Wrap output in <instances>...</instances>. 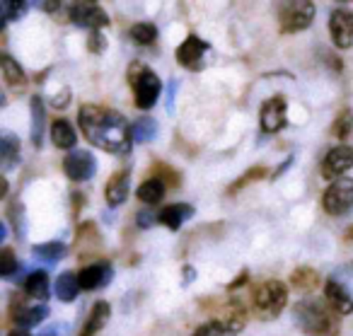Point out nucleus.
<instances>
[{
  "mask_svg": "<svg viewBox=\"0 0 353 336\" xmlns=\"http://www.w3.org/2000/svg\"><path fill=\"white\" fill-rule=\"evenodd\" d=\"M63 170H65V175H68V179L88 181V179H92V175L97 172V162H94L90 150H73V152H68V157L63 160Z\"/></svg>",
  "mask_w": 353,
  "mask_h": 336,
  "instance_id": "8",
  "label": "nucleus"
},
{
  "mask_svg": "<svg viewBox=\"0 0 353 336\" xmlns=\"http://www.w3.org/2000/svg\"><path fill=\"white\" fill-rule=\"evenodd\" d=\"M128 78L133 85V99H136L138 109H150L152 104L160 99L162 95V80L152 73L148 66L143 63H131L128 68Z\"/></svg>",
  "mask_w": 353,
  "mask_h": 336,
  "instance_id": "4",
  "label": "nucleus"
},
{
  "mask_svg": "<svg viewBox=\"0 0 353 336\" xmlns=\"http://www.w3.org/2000/svg\"><path fill=\"white\" fill-rule=\"evenodd\" d=\"M109 315H112V310H109V302H104V300L94 302L92 310H90L88 322H85L83 331H80V336H94L99 329H104V324L109 322Z\"/></svg>",
  "mask_w": 353,
  "mask_h": 336,
  "instance_id": "19",
  "label": "nucleus"
},
{
  "mask_svg": "<svg viewBox=\"0 0 353 336\" xmlns=\"http://www.w3.org/2000/svg\"><path fill=\"white\" fill-rule=\"evenodd\" d=\"M245 319H247V312L245 307L240 305V300H232V305L225 310V317H223V324L228 326L230 334H237V331L245 326Z\"/></svg>",
  "mask_w": 353,
  "mask_h": 336,
  "instance_id": "29",
  "label": "nucleus"
},
{
  "mask_svg": "<svg viewBox=\"0 0 353 336\" xmlns=\"http://www.w3.org/2000/svg\"><path fill=\"white\" fill-rule=\"evenodd\" d=\"M88 3H92V0H44V8L54 20L73 22L78 10L83 6H88Z\"/></svg>",
  "mask_w": 353,
  "mask_h": 336,
  "instance_id": "17",
  "label": "nucleus"
},
{
  "mask_svg": "<svg viewBox=\"0 0 353 336\" xmlns=\"http://www.w3.org/2000/svg\"><path fill=\"white\" fill-rule=\"evenodd\" d=\"M128 191H131V172L121 170L117 175H112V179L107 181L104 196H107L109 206H119L128 199Z\"/></svg>",
  "mask_w": 353,
  "mask_h": 336,
  "instance_id": "13",
  "label": "nucleus"
},
{
  "mask_svg": "<svg viewBox=\"0 0 353 336\" xmlns=\"http://www.w3.org/2000/svg\"><path fill=\"white\" fill-rule=\"evenodd\" d=\"M353 167V148L351 146H336L327 152L322 162V175L324 179H339L343 172Z\"/></svg>",
  "mask_w": 353,
  "mask_h": 336,
  "instance_id": "9",
  "label": "nucleus"
},
{
  "mask_svg": "<svg viewBox=\"0 0 353 336\" xmlns=\"http://www.w3.org/2000/svg\"><path fill=\"white\" fill-rule=\"evenodd\" d=\"M334 3H353V0H334Z\"/></svg>",
  "mask_w": 353,
  "mask_h": 336,
  "instance_id": "45",
  "label": "nucleus"
},
{
  "mask_svg": "<svg viewBox=\"0 0 353 336\" xmlns=\"http://www.w3.org/2000/svg\"><path fill=\"white\" fill-rule=\"evenodd\" d=\"M194 215V206L189 204H172L157 213V223H162L167 230H179L184 225V220H189Z\"/></svg>",
  "mask_w": 353,
  "mask_h": 336,
  "instance_id": "15",
  "label": "nucleus"
},
{
  "mask_svg": "<svg viewBox=\"0 0 353 336\" xmlns=\"http://www.w3.org/2000/svg\"><path fill=\"white\" fill-rule=\"evenodd\" d=\"M78 123L83 128V136L88 138L92 146L102 148L114 155H126L131 152L133 146V126L117 114L114 109L107 107H94V104H85L78 114Z\"/></svg>",
  "mask_w": 353,
  "mask_h": 336,
  "instance_id": "1",
  "label": "nucleus"
},
{
  "mask_svg": "<svg viewBox=\"0 0 353 336\" xmlns=\"http://www.w3.org/2000/svg\"><path fill=\"white\" fill-rule=\"evenodd\" d=\"M112 273L114 271L107 261H97V264L85 266L83 271L78 273V278H80L83 290H97V288H104L109 281H112Z\"/></svg>",
  "mask_w": 353,
  "mask_h": 336,
  "instance_id": "12",
  "label": "nucleus"
},
{
  "mask_svg": "<svg viewBox=\"0 0 353 336\" xmlns=\"http://www.w3.org/2000/svg\"><path fill=\"white\" fill-rule=\"evenodd\" d=\"M276 17L283 34L303 32L314 20V3L312 0H276Z\"/></svg>",
  "mask_w": 353,
  "mask_h": 336,
  "instance_id": "3",
  "label": "nucleus"
},
{
  "mask_svg": "<svg viewBox=\"0 0 353 336\" xmlns=\"http://www.w3.org/2000/svg\"><path fill=\"white\" fill-rule=\"evenodd\" d=\"M51 141L61 150H70V148H75L78 136H75V128L65 119H61V121H54V126H51Z\"/></svg>",
  "mask_w": 353,
  "mask_h": 336,
  "instance_id": "23",
  "label": "nucleus"
},
{
  "mask_svg": "<svg viewBox=\"0 0 353 336\" xmlns=\"http://www.w3.org/2000/svg\"><path fill=\"white\" fill-rule=\"evenodd\" d=\"M32 146L41 148L44 143V123H46V112L41 97H32Z\"/></svg>",
  "mask_w": 353,
  "mask_h": 336,
  "instance_id": "21",
  "label": "nucleus"
},
{
  "mask_svg": "<svg viewBox=\"0 0 353 336\" xmlns=\"http://www.w3.org/2000/svg\"><path fill=\"white\" fill-rule=\"evenodd\" d=\"M80 290H83V286H80V278L73 271H65L56 278V295H59V300L63 302L75 300Z\"/></svg>",
  "mask_w": 353,
  "mask_h": 336,
  "instance_id": "22",
  "label": "nucleus"
},
{
  "mask_svg": "<svg viewBox=\"0 0 353 336\" xmlns=\"http://www.w3.org/2000/svg\"><path fill=\"white\" fill-rule=\"evenodd\" d=\"M259 123L264 133H276L281 128H285L288 119H285V99L283 97H271L261 104Z\"/></svg>",
  "mask_w": 353,
  "mask_h": 336,
  "instance_id": "10",
  "label": "nucleus"
},
{
  "mask_svg": "<svg viewBox=\"0 0 353 336\" xmlns=\"http://www.w3.org/2000/svg\"><path fill=\"white\" fill-rule=\"evenodd\" d=\"M155 220H157L155 213H148V210H141V213H138V225H141V228H150Z\"/></svg>",
  "mask_w": 353,
  "mask_h": 336,
  "instance_id": "38",
  "label": "nucleus"
},
{
  "mask_svg": "<svg viewBox=\"0 0 353 336\" xmlns=\"http://www.w3.org/2000/svg\"><path fill=\"white\" fill-rule=\"evenodd\" d=\"M155 133H157L155 119H150V117L136 119V123H133V141H136V143H148V141H152V138H155Z\"/></svg>",
  "mask_w": 353,
  "mask_h": 336,
  "instance_id": "30",
  "label": "nucleus"
},
{
  "mask_svg": "<svg viewBox=\"0 0 353 336\" xmlns=\"http://www.w3.org/2000/svg\"><path fill=\"white\" fill-rule=\"evenodd\" d=\"M324 297H327V302L339 312V315H351L353 312V297L348 295L346 288H343L339 281H334V278L327 281V286H324Z\"/></svg>",
  "mask_w": 353,
  "mask_h": 336,
  "instance_id": "16",
  "label": "nucleus"
},
{
  "mask_svg": "<svg viewBox=\"0 0 353 336\" xmlns=\"http://www.w3.org/2000/svg\"><path fill=\"white\" fill-rule=\"evenodd\" d=\"M288 302V290L281 281H264L254 290V310L261 319H274L283 312Z\"/></svg>",
  "mask_w": 353,
  "mask_h": 336,
  "instance_id": "5",
  "label": "nucleus"
},
{
  "mask_svg": "<svg viewBox=\"0 0 353 336\" xmlns=\"http://www.w3.org/2000/svg\"><path fill=\"white\" fill-rule=\"evenodd\" d=\"M3 80H6L8 88H22L27 83L25 78V70L17 61H12L10 56H3Z\"/></svg>",
  "mask_w": 353,
  "mask_h": 336,
  "instance_id": "26",
  "label": "nucleus"
},
{
  "mask_svg": "<svg viewBox=\"0 0 353 336\" xmlns=\"http://www.w3.org/2000/svg\"><path fill=\"white\" fill-rule=\"evenodd\" d=\"M266 177V167L264 165H256V167H252V170H247L245 175L240 177V179L235 181V184L230 186V194H235V191H240V189H245L250 181H256V179H264Z\"/></svg>",
  "mask_w": 353,
  "mask_h": 336,
  "instance_id": "34",
  "label": "nucleus"
},
{
  "mask_svg": "<svg viewBox=\"0 0 353 336\" xmlns=\"http://www.w3.org/2000/svg\"><path fill=\"white\" fill-rule=\"evenodd\" d=\"M41 336H59L56 331H46V334H41Z\"/></svg>",
  "mask_w": 353,
  "mask_h": 336,
  "instance_id": "44",
  "label": "nucleus"
},
{
  "mask_svg": "<svg viewBox=\"0 0 353 336\" xmlns=\"http://www.w3.org/2000/svg\"><path fill=\"white\" fill-rule=\"evenodd\" d=\"M329 32L336 49H351L353 46V12L346 8H339L329 17Z\"/></svg>",
  "mask_w": 353,
  "mask_h": 336,
  "instance_id": "7",
  "label": "nucleus"
},
{
  "mask_svg": "<svg viewBox=\"0 0 353 336\" xmlns=\"http://www.w3.org/2000/svg\"><path fill=\"white\" fill-rule=\"evenodd\" d=\"M343 239H346L348 244H353V225H351V228L346 230V233H343Z\"/></svg>",
  "mask_w": 353,
  "mask_h": 336,
  "instance_id": "42",
  "label": "nucleus"
},
{
  "mask_svg": "<svg viewBox=\"0 0 353 336\" xmlns=\"http://www.w3.org/2000/svg\"><path fill=\"white\" fill-rule=\"evenodd\" d=\"M8 336H30V334H27V329H25V326H20V329H12Z\"/></svg>",
  "mask_w": 353,
  "mask_h": 336,
  "instance_id": "41",
  "label": "nucleus"
},
{
  "mask_svg": "<svg viewBox=\"0 0 353 336\" xmlns=\"http://www.w3.org/2000/svg\"><path fill=\"white\" fill-rule=\"evenodd\" d=\"M20 268V261L15 259V254H12V249H3V254H0V276L10 278L12 273Z\"/></svg>",
  "mask_w": 353,
  "mask_h": 336,
  "instance_id": "36",
  "label": "nucleus"
},
{
  "mask_svg": "<svg viewBox=\"0 0 353 336\" xmlns=\"http://www.w3.org/2000/svg\"><path fill=\"white\" fill-rule=\"evenodd\" d=\"M322 206L329 215H343L353 208V179L339 177L327 186L322 196Z\"/></svg>",
  "mask_w": 353,
  "mask_h": 336,
  "instance_id": "6",
  "label": "nucleus"
},
{
  "mask_svg": "<svg viewBox=\"0 0 353 336\" xmlns=\"http://www.w3.org/2000/svg\"><path fill=\"white\" fill-rule=\"evenodd\" d=\"M49 317V307L46 305H32V307H27V305H20L17 307V302L12 305V319L17 322L20 326H37V324H41V322Z\"/></svg>",
  "mask_w": 353,
  "mask_h": 336,
  "instance_id": "18",
  "label": "nucleus"
},
{
  "mask_svg": "<svg viewBox=\"0 0 353 336\" xmlns=\"http://www.w3.org/2000/svg\"><path fill=\"white\" fill-rule=\"evenodd\" d=\"M0 3H3V25L20 20L27 12V6H30V0H0Z\"/></svg>",
  "mask_w": 353,
  "mask_h": 336,
  "instance_id": "33",
  "label": "nucleus"
},
{
  "mask_svg": "<svg viewBox=\"0 0 353 336\" xmlns=\"http://www.w3.org/2000/svg\"><path fill=\"white\" fill-rule=\"evenodd\" d=\"M131 39L136 41L138 46H150L157 41V27L150 25V22H141L131 30Z\"/></svg>",
  "mask_w": 353,
  "mask_h": 336,
  "instance_id": "31",
  "label": "nucleus"
},
{
  "mask_svg": "<svg viewBox=\"0 0 353 336\" xmlns=\"http://www.w3.org/2000/svg\"><path fill=\"white\" fill-rule=\"evenodd\" d=\"M25 290L30 297L44 302L49 297V276H46V271H32L25 281Z\"/></svg>",
  "mask_w": 353,
  "mask_h": 336,
  "instance_id": "24",
  "label": "nucleus"
},
{
  "mask_svg": "<svg viewBox=\"0 0 353 336\" xmlns=\"http://www.w3.org/2000/svg\"><path fill=\"white\" fill-rule=\"evenodd\" d=\"M165 179H160V177H152V179H145L141 186H138V199L143 201V204L148 206H155L160 204L162 199H165Z\"/></svg>",
  "mask_w": 353,
  "mask_h": 336,
  "instance_id": "20",
  "label": "nucleus"
},
{
  "mask_svg": "<svg viewBox=\"0 0 353 336\" xmlns=\"http://www.w3.org/2000/svg\"><path fill=\"white\" fill-rule=\"evenodd\" d=\"M73 25L88 27V30H102V27L109 25V17H107V12L97 6V0H92V3L80 8L78 15L73 17Z\"/></svg>",
  "mask_w": 353,
  "mask_h": 336,
  "instance_id": "14",
  "label": "nucleus"
},
{
  "mask_svg": "<svg viewBox=\"0 0 353 336\" xmlns=\"http://www.w3.org/2000/svg\"><path fill=\"white\" fill-rule=\"evenodd\" d=\"M157 167V172H160V179H167V181H172V184H176V181H179V177L174 175V172L172 170H167V165H155Z\"/></svg>",
  "mask_w": 353,
  "mask_h": 336,
  "instance_id": "39",
  "label": "nucleus"
},
{
  "mask_svg": "<svg viewBox=\"0 0 353 336\" xmlns=\"http://www.w3.org/2000/svg\"><path fill=\"white\" fill-rule=\"evenodd\" d=\"M0 160H3V170H12L20 162V141L10 133L0 138Z\"/></svg>",
  "mask_w": 353,
  "mask_h": 336,
  "instance_id": "25",
  "label": "nucleus"
},
{
  "mask_svg": "<svg viewBox=\"0 0 353 336\" xmlns=\"http://www.w3.org/2000/svg\"><path fill=\"white\" fill-rule=\"evenodd\" d=\"M293 317L298 326L310 336H336L339 334V312L329 302L322 300H300L293 307Z\"/></svg>",
  "mask_w": 353,
  "mask_h": 336,
  "instance_id": "2",
  "label": "nucleus"
},
{
  "mask_svg": "<svg viewBox=\"0 0 353 336\" xmlns=\"http://www.w3.org/2000/svg\"><path fill=\"white\" fill-rule=\"evenodd\" d=\"M290 283H293V288H298V290H312L319 283V273L310 266H300L290 273Z\"/></svg>",
  "mask_w": 353,
  "mask_h": 336,
  "instance_id": "28",
  "label": "nucleus"
},
{
  "mask_svg": "<svg viewBox=\"0 0 353 336\" xmlns=\"http://www.w3.org/2000/svg\"><path fill=\"white\" fill-rule=\"evenodd\" d=\"M32 254H34L39 261H46V264H56L59 259L65 257V244L63 242H44V244H37L34 249H32Z\"/></svg>",
  "mask_w": 353,
  "mask_h": 336,
  "instance_id": "27",
  "label": "nucleus"
},
{
  "mask_svg": "<svg viewBox=\"0 0 353 336\" xmlns=\"http://www.w3.org/2000/svg\"><path fill=\"white\" fill-rule=\"evenodd\" d=\"M208 54V44L203 39H199V37L189 34L187 39L179 44V49H176V61H179V66H184V68H201L203 63V56Z\"/></svg>",
  "mask_w": 353,
  "mask_h": 336,
  "instance_id": "11",
  "label": "nucleus"
},
{
  "mask_svg": "<svg viewBox=\"0 0 353 336\" xmlns=\"http://www.w3.org/2000/svg\"><path fill=\"white\" fill-rule=\"evenodd\" d=\"M351 131H353V114L348 112V109H343V112L339 114L336 119H334L332 136L339 138V141H346V138L351 136Z\"/></svg>",
  "mask_w": 353,
  "mask_h": 336,
  "instance_id": "32",
  "label": "nucleus"
},
{
  "mask_svg": "<svg viewBox=\"0 0 353 336\" xmlns=\"http://www.w3.org/2000/svg\"><path fill=\"white\" fill-rule=\"evenodd\" d=\"M245 281H247V271L242 273L240 278H235V281H232V283H230V286H228V288H230V290H232V288H240V286H242V283H245Z\"/></svg>",
  "mask_w": 353,
  "mask_h": 336,
  "instance_id": "40",
  "label": "nucleus"
},
{
  "mask_svg": "<svg viewBox=\"0 0 353 336\" xmlns=\"http://www.w3.org/2000/svg\"><path fill=\"white\" fill-rule=\"evenodd\" d=\"M228 334H230V331H228V326L223 324V319H211V322H206V324L199 326L192 336H228Z\"/></svg>",
  "mask_w": 353,
  "mask_h": 336,
  "instance_id": "35",
  "label": "nucleus"
},
{
  "mask_svg": "<svg viewBox=\"0 0 353 336\" xmlns=\"http://www.w3.org/2000/svg\"><path fill=\"white\" fill-rule=\"evenodd\" d=\"M104 46H107V41H104L102 32H99V30H92V32H90V51L99 54V51H104Z\"/></svg>",
  "mask_w": 353,
  "mask_h": 336,
  "instance_id": "37",
  "label": "nucleus"
},
{
  "mask_svg": "<svg viewBox=\"0 0 353 336\" xmlns=\"http://www.w3.org/2000/svg\"><path fill=\"white\" fill-rule=\"evenodd\" d=\"M8 237V228L6 225H0V239H6Z\"/></svg>",
  "mask_w": 353,
  "mask_h": 336,
  "instance_id": "43",
  "label": "nucleus"
}]
</instances>
